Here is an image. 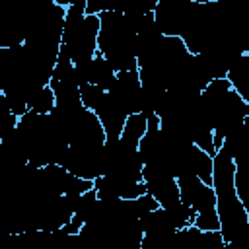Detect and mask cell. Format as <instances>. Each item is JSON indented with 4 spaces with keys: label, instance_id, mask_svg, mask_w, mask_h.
<instances>
[{
    "label": "cell",
    "instance_id": "obj_1",
    "mask_svg": "<svg viewBox=\"0 0 249 249\" xmlns=\"http://www.w3.org/2000/svg\"><path fill=\"white\" fill-rule=\"evenodd\" d=\"M196 249H228V243L220 230L212 231H198Z\"/></svg>",
    "mask_w": 249,
    "mask_h": 249
}]
</instances>
